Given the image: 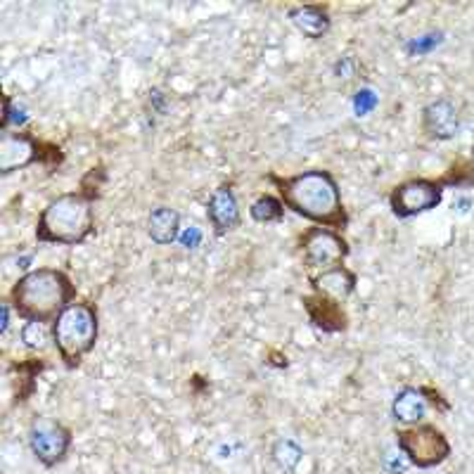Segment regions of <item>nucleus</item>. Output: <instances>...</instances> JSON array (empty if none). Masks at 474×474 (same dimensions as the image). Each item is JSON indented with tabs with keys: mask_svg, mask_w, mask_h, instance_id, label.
<instances>
[{
	"mask_svg": "<svg viewBox=\"0 0 474 474\" xmlns=\"http://www.w3.org/2000/svg\"><path fill=\"white\" fill-rule=\"evenodd\" d=\"M10 327V304H3V332Z\"/></svg>",
	"mask_w": 474,
	"mask_h": 474,
	"instance_id": "20",
	"label": "nucleus"
},
{
	"mask_svg": "<svg viewBox=\"0 0 474 474\" xmlns=\"http://www.w3.org/2000/svg\"><path fill=\"white\" fill-rule=\"evenodd\" d=\"M391 413L403 425H420L427 413L425 391L413 389V386H406L403 391H398L397 398H394V406H391Z\"/></svg>",
	"mask_w": 474,
	"mask_h": 474,
	"instance_id": "13",
	"label": "nucleus"
},
{
	"mask_svg": "<svg viewBox=\"0 0 474 474\" xmlns=\"http://www.w3.org/2000/svg\"><path fill=\"white\" fill-rule=\"evenodd\" d=\"M29 444L34 456L46 465L53 468L59 460H65L67 450L71 446V434L65 425L50 417H38L29 429Z\"/></svg>",
	"mask_w": 474,
	"mask_h": 474,
	"instance_id": "8",
	"label": "nucleus"
},
{
	"mask_svg": "<svg viewBox=\"0 0 474 474\" xmlns=\"http://www.w3.org/2000/svg\"><path fill=\"white\" fill-rule=\"evenodd\" d=\"M10 299V306L26 323L29 320L53 323L74 299V284L62 271L38 268V271H29L15 283Z\"/></svg>",
	"mask_w": 474,
	"mask_h": 474,
	"instance_id": "2",
	"label": "nucleus"
},
{
	"mask_svg": "<svg viewBox=\"0 0 474 474\" xmlns=\"http://www.w3.org/2000/svg\"><path fill=\"white\" fill-rule=\"evenodd\" d=\"M249 211H252V219L259 221V223H273V221L283 219L284 204L271 195H261Z\"/></svg>",
	"mask_w": 474,
	"mask_h": 474,
	"instance_id": "18",
	"label": "nucleus"
},
{
	"mask_svg": "<svg viewBox=\"0 0 474 474\" xmlns=\"http://www.w3.org/2000/svg\"><path fill=\"white\" fill-rule=\"evenodd\" d=\"M148 235L157 244H171L180 235V216L169 207H157L148 219Z\"/></svg>",
	"mask_w": 474,
	"mask_h": 474,
	"instance_id": "14",
	"label": "nucleus"
},
{
	"mask_svg": "<svg viewBox=\"0 0 474 474\" xmlns=\"http://www.w3.org/2000/svg\"><path fill=\"white\" fill-rule=\"evenodd\" d=\"M53 342L67 367L81 366L98 342V311L88 302H71L53 320Z\"/></svg>",
	"mask_w": 474,
	"mask_h": 474,
	"instance_id": "4",
	"label": "nucleus"
},
{
	"mask_svg": "<svg viewBox=\"0 0 474 474\" xmlns=\"http://www.w3.org/2000/svg\"><path fill=\"white\" fill-rule=\"evenodd\" d=\"M207 213L209 221H211V225L216 228L219 235L235 231L237 225H240V204H237L231 188H225V185L219 190H213V195L209 197Z\"/></svg>",
	"mask_w": 474,
	"mask_h": 474,
	"instance_id": "12",
	"label": "nucleus"
},
{
	"mask_svg": "<svg viewBox=\"0 0 474 474\" xmlns=\"http://www.w3.org/2000/svg\"><path fill=\"white\" fill-rule=\"evenodd\" d=\"M302 249L306 266L320 268V271L342 266V261L349 256V244H346V240H344L337 231H330V228H323V225L308 228V231L304 232Z\"/></svg>",
	"mask_w": 474,
	"mask_h": 474,
	"instance_id": "6",
	"label": "nucleus"
},
{
	"mask_svg": "<svg viewBox=\"0 0 474 474\" xmlns=\"http://www.w3.org/2000/svg\"><path fill=\"white\" fill-rule=\"evenodd\" d=\"M93 231L95 219L90 200L78 192H69V195L53 200L43 209L38 225H36V237L41 242L81 244Z\"/></svg>",
	"mask_w": 474,
	"mask_h": 474,
	"instance_id": "3",
	"label": "nucleus"
},
{
	"mask_svg": "<svg viewBox=\"0 0 474 474\" xmlns=\"http://www.w3.org/2000/svg\"><path fill=\"white\" fill-rule=\"evenodd\" d=\"M397 444L410 465L420 469L437 468L450 456L448 438L434 425H413L408 429H398Z\"/></svg>",
	"mask_w": 474,
	"mask_h": 474,
	"instance_id": "5",
	"label": "nucleus"
},
{
	"mask_svg": "<svg viewBox=\"0 0 474 474\" xmlns=\"http://www.w3.org/2000/svg\"><path fill=\"white\" fill-rule=\"evenodd\" d=\"M271 180L278 185L284 207L304 219L330 231H342L349 223L337 183L327 171H304L290 178L273 176Z\"/></svg>",
	"mask_w": 474,
	"mask_h": 474,
	"instance_id": "1",
	"label": "nucleus"
},
{
	"mask_svg": "<svg viewBox=\"0 0 474 474\" xmlns=\"http://www.w3.org/2000/svg\"><path fill=\"white\" fill-rule=\"evenodd\" d=\"M306 306L308 311H311V318H314L315 325L323 327V330L335 332L344 330V325H346V318H344L339 304L330 302L325 296H308Z\"/></svg>",
	"mask_w": 474,
	"mask_h": 474,
	"instance_id": "16",
	"label": "nucleus"
},
{
	"mask_svg": "<svg viewBox=\"0 0 474 474\" xmlns=\"http://www.w3.org/2000/svg\"><path fill=\"white\" fill-rule=\"evenodd\" d=\"M311 284L318 296H325L335 304H344L354 294L356 290V275L349 268L337 266V268H327L320 275L311 278Z\"/></svg>",
	"mask_w": 474,
	"mask_h": 474,
	"instance_id": "11",
	"label": "nucleus"
},
{
	"mask_svg": "<svg viewBox=\"0 0 474 474\" xmlns=\"http://www.w3.org/2000/svg\"><path fill=\"white\" fill-rule=\"evenodd\" d=\"M441 197H444V185L429 180V178H413V180L397 185L389 201L397 216L408 219V216L437 209L441 204Z\"/></svg>",
	"mask_w": 474,
	"mask_h": 474,
	"instance_id": "7",
	"label": "nucleus"
},
{
	"mask_svg": "<svg viewBox=\"0 0 474 474\" xmlns=\"http://www.w3.org/2000/svg\"><path fill=\"white\" fill-rule=\"evenodd\" d=\"M422 126H425L427 136L437 138V140H450V138H456V133L460 130V114H458V107L450 100H446V98L434 100L432 105L425 107Z\"/></svg>",
	"mask_w": 474,
	"mask_h": 474,
	"instance_id": "10",
	"label": "nucleus"
},
{
	"mask_svg": "<svg viewBox=\"0 0 474 474\" xmlns=\"http://www.w3.org/2000/svg\"><path fill=\"white\" fill-rule=\"evenodd\" d=\"M273 458H275V462L284 472H294L296 465L302 462V448L294 441H290V438H280L275 448H273Z\"/></svg>",
	"mask_w": 474,
	"mask_h": 474,
	"instance_id": "19",
	"label": "nucleus"
},
{
	"mask_svg": "<svg viewBox=\"0 0 474 474\" xmlns=\"http://www.w3.org/2000/svg\"><path fill=\"white\" fill-rule=\"evenodd\" d=\"M22 342L31 351H46L47 344L53 342V323L43 320H29L22 327Z\"/></svg>",
	"mask_w": 474,
	"mask_h": 474,
	"instance_id": "17",
	"label": "nucleus"
},
{
	"mask_svg": "<svg viewBox=\"0 0 474 474\" xmlns=\"http://www.w3.org/2000/svg\"><path fill=\"white\" fill-rule=\"evenodd\" d=\"M290 19L296 29L302 31L308 38H323L330 31V17L325 10H320L315 5H302L294 7L290 12Z\"/></svg>",
	"mask_w": 474,
	"mask_h": 474,
	"instance_id": "15",
	"label": "nucleus"
},
{
	"mask_svg": "<svg viewBox=\"0 0 474 474\" xmlns=\"http://www.w3.org/2000/svg\"><path fill=\"white\" fill-rule=\"evenodd\" d=\"M38 160V145L26 133H5L0 138V173H15Z\"/></svg>",
	"mask_w": 474,
	"mask_h": 474,
	"instance_id": "9",
	"label": "nucleus"
}]
</instances>
